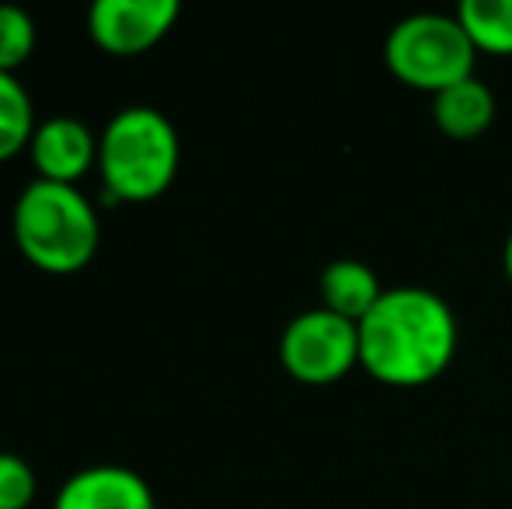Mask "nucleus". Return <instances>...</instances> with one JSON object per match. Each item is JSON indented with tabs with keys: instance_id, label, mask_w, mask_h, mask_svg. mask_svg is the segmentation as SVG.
<instances>
[{
	"instance_id": "nucleus-11",
	"label": "nucleus",
	"mask_w": 512,
	"mask_h": 509,
	"mask_svg": "<svg viewBox=\"0 0 512 509\" xmlns=\"http://www.w3.org/2000/svg\"><path fill=\"white\" fill-rule=\"evenodd\" d=\"M457 21L474 49L512 56V0H464L457 7Z\"/></svg>"
},
{
	"instance_id": "nucleus-12",
	"label": "nucleus",
	"mask_w": 512,
	"mask_h": 509,
	"mask_svg": "<svg viewBox=\"0 0 512 509\" xmlns=\"http://www.w3.org/2000/svg\"><path fill=\"white\" fill-rule=\"evenodd\" d=\"M32 133H35L32 98L21 88L18 77L0 70V161L21 154L32 143Z\"/></svg>"
},
{
	"instance_id": "nucleus-7",
	"label": "nucleus",
	"mask_w": 512,
	"mask_h": 509,
	"mask_svg": "<svg viewBox=\"0 0 512 509\" xmlns=\"http://www.w3.org/2000/svg\"><path fill=\"white\" fill-rule=\"evenodd\" d=\"M28 157L39 171L35 178L74 185L98 164V136L74 116H49L35 126Z\"/></svg>"
},
{
	"instance_id": "nucleus-8",
	"label": "nucleus",
	"mask_w": 512,
	"mask_h": 509,
	"mask_svg": "<svg viewBox=\"0 0 512 509\" xmlns=\"http://www.w3.org/2000/svg\"><path fill=\"white\" fill-rule=\"evenodd\" d=\"M53 509H157L154 489L122 464L81 468L60 485Z\"/></svg>"
},
{
	"instance_id": "nucleus-10",
	"label": "nucleus",
	"mask_w": 512,
	"mask_h": 509,
	"mask_svg": "<svg viewBox=\"0 0 512 509\" xmlns=\"http://www.w3.org/2000/svg\"><path fill=\"white\" fill-rule=\"evenodd\" d=\"M380 297H384V290H380L377 272L370 265L356 262V258H338L321 272L324 307L338 318L352 321V325H359L377 307Z\"/></svg>"
},
{
	"instance_id": "nucleus-14",
	"label": "nucleus",
	"mask_w": 512,
	"mask_h": 509,
	"mask_svg": "<svg viewBox=\"0 0 512 509\" xmlns=\"http://www.w3.org/2000/svg\"><path fill=\"white\" fill-rule=\"evenodd\" d=\"M35 499V471L25 457L0 450V509H28Z\"/></svg>"
},
{
	"instance_id": "nucleus-5",
	"label": "nucleus",
	"mask_w": 512,
	"mask_h": 509,
	"mask_svg": "<svg viewBox=\"0 0 512 509\" xmlns=\"http://www.w3.org/2000/svg\"><path fill=\"white\" fill-rule=\"evenodd\" d=\"M286 374L304 384H331L359 363V325L331 314L328 307L304 311L279 339Z\"/></svg>"
},
{
	"instance_id": "nucleus-4",
	"label": "nucleus",
	"mask_w": 512,
	"mask_h": 509,
	"mask_svg": "<svg viewBox=\"0 0 512 509\" xmlns=\"http://www.w3.org/2000/svg\"><path fill=\"white\" fill-rule=\"evenodd\" d=\"M474 42L467 39L464 25L446 14H411L398 21L387 35L384 60L401 84L415 91H439L474 77Z\"/></svg>"
},
{
	"instance_id": "nucleus-2",
	"label": "nucleus",
	"mask_w": 512,
	"mask_h": 509,
	"mask_svg": "<svg viewBox=\"0 0 512 509\" xmlns=\"http://www.w3.org/2000/svg\"><path fill=\"white\" fill-rule=\"evenodd\" d=\"M14 245L42 272L67 276L95 258L102 224L91 199L77 185L32 178L14 199Z\"/></svg>"
},
{
	"instance_id": "nucleus-3",
	"label": "nucleus",
	"mask_w": 512,
	"mask_h": 509,
	"mask_svg": "<svg viewBox=\"0 0 512 509\" xmlns=\"http://www.w3.org/2000/svg\"><path fill=\"white\" fill-rule=\"evenodd\" d=\"M182 147L171 119L150 105H126L98 136V171L112 203H154L178 175Z\"/></svg>"
},
{
	"instance_id": "nucleus-9",
	"label": "nucleus",
	"mask_w": 512,
	"mask_h": 509,
	"mask_svg": "<svg viewBox=\"0 0 512 509\" xmlns=\"http://www.w3.org/2000/svg\"><path fill=\"white\" fill-rule=\"evenodd\" d=\"M432 116L450 140H478L495 119V95L485 81L467 77V81L432 95Z\"/></svg>"
},
{
	"instance_id": "nucleus-1",
	"label": "nucleus",
	"mask_w": 512,
	"mask_h": 509,
	"mask_svg": "<svg viewBox=\"0 0 512 509\" xmlns=\"http://www.w3.org/2000/svg\"><path fill=\"white\" fill-rule=\"evenodd\" d=\"M457 318L443 297L422 286L384 290L359 321V363L394 387L429 384L453 363Z\"/></svg>"
},
{
	"instance_id": "nucleus-15",
	"label": "nucleus",
	"mask_w": 512,
	"mask_h": 509,
	"mask_svg": "<svg viewBox=\"0 0 512 509\" xmlns=\"http://www.w3.org/2000/svg\"><path fill=\"white\" fill-rule=\"evenodd\" d=\"M506 272H509V283H512V234L506 241Z\"/></svg>"
},
{
	"instance_id": "nucleus-6",
	"label": "nucleus",
	"mask_w": 512,
	"mask_h": 509,
	"mask_svg": "<svg viewBox=\"0 0 512 509\" xmlns=\"http://www.w3.org/2000/svg\"><path fill=\"white\" fill-rule=\"evenodd\" d=\"M178 11V0H95L88 11V32L105 53L136 56L171 32Z\"/></svg>"
},
{
	"instance_id": "nucleus-13",
	"label": "nucleus",
	"mask_w": 512,
	"mask_h": 509,
	"mask_svg": "<svg viewBox=\"0 0 512 509\" xmlns=\"http://www.w3.org/2000/svg\"><path fill=\"white\" fill-rule=\"evenodd\" d=\"M35 49V21L14 4H0V70L14 74Z\"/></svg>"
}]
</instances>
